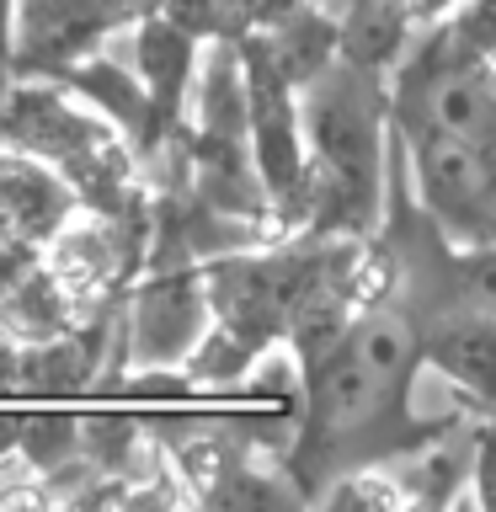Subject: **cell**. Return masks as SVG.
I'll return each instance as SVG.
<instances>
[{"mask_svg": "<svg viewBox=\"0 0 496 512\" xmlns=\"http://www.w3.org/2000/svg\"><path fill=\"white\" fill-rule=\"evenodd\" d=\"M422 123L443 128L470 144H496V86L486 43H443L438 54L416 64L406 75V102H400V128Z\"/></svg>", "mask_w": 496, "mask_h": 512, "instance_id": "3957f363", "label": "cell"}, {"mask_svg": "<svg viewBox=\"0 0 496 512\" xmlns=\"http://www.w3.org/2000/svg\"><path fill=\"white\" fill-rule=\"evenodd\" d=\"M459 512H475V502H464V507H459Z\"/></svg>", "mask_w": 496, "mask_h": 512, "instance_id": "ba28073f", "label": "cell"}, {"mask_svg": "<svg viewBox=\"0 0 496 512\" xmlns=\"http://www.w3.org/2000/svg\"><path fill=\"white\" fill-rule=\"evenodd\" d=\"M0 512H59V502L43 475L11 470V475H0Z\"/></svg>", "mask_w": 496, "mask_h": 512, "instance_id": "52a82bcc", "label": "cell"}, {"mask_svg": "<svg viewBox=\"0 0 496 512\" xmlns=\"http://www.w3.org/2000/svg\"><path fill=\"white\" fill-rule=\"evenodd\" d=\"M400 155H411V187L416 214H422L438 240L454 251H491V150L470 144L443 128L406 123L395 128Z\"/></svg>", "mask_w": 496, "mask_h": 512, "instance_id": "7a4b0ae2", "label": "cell"}, {"mask_svg": "<svg viewBox=\"0 0 496 512\" xmlns=\"http://www.w3.org/2000/svg\"><path fill=\"white\" fill-rule=\"evenodd\" d=\"M70 214L75 192L59 171L38 166L22 150L0 155V224H16L22 235H54L59 224H70Z\"/></svg>", "mask_w": 496, "mask_h": 512, "instance_id": "5b68a950", "label": "cell"}, {"mask_svg": "<svg viewBox=\"0 0 496 512\" xmlns=\"http://www.w3.org/2000/svg\"><path fill=\"white\" fill-rule=\"evenodd\" d=\"M304 203L320 224L363 230L379 208V107L358 75H320L299 112Z\"/></svg>", "mask_w": 496, "mask_h": 512, "instance_id": "6da1fadb", "label": "cell"}, {"mask_svg": "<svg viewBox=\"0 0 496 512\" xmlns=\"http://www.w3.org/2000/svg\"><path fill=\"white\" fill-rule=\"evenodd\" d=\"M406 491L384 464H363V470H342L320 486V512H400Z\"/></svg>", "mask_w": 496, "mask_h": 512, "instance_id": "8992f818", "label": "cell"}, {"mask_svg": "<svg viewBox=\"0 0 496 512\" xmlns=\"http://www.w3.org/2000/svg\"><path fill=\"white\" fill-rule=\"evenodd\" d=\"M208 320V299L192 272H155V283L139 294L134 304V352L139 363H171L187 347H198Z\"/></svg>", "mask_w": 496, "mask_h": 512, "instance_id": "277c9868", "label": "cell"}]
</instances>
